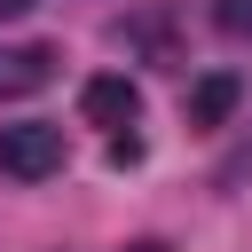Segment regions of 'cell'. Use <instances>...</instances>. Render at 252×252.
Masks as SVG:
<instances>
[{
  "instance_id": "cell-1",
  "label": "cell",
  "mask_w": 252,
  "mask_h": 252,
  "mask_svg": "<svg viewBox=\"0 0 252 252\" xmlns=\"http://www.w3.org/2000/svg\"><path fill=\"white\" fill-rule=\"evenodd\" d=\"M0 173H8V181H47V173H63V126H47V118L0 126Z\"/></svg>"
},
{
  "instance_id": "cell-2",
  "label": "cell",
  "mask_w": 252,
  "mask_h": 252,
  "mask_svg": "<svg viewBox=\"0 0 252 252\" xmlns=\"http://www.w3.org/2000/svg\"><path fill=\"white\" fill-rule=\"evenodd\" d=\"M79 110H87L94 126H134V118H142V87H134V79H118V71H102V79H87Z\"/></svg>"
},
{
  "instance_id": "cell-3",
  "label": "cell",
  "mask_w": 252,
  "mask_h": 252,
  "mask_svg": "<svg viewBox=\"0 0 252 252\" xmlns=\"http://www.w3.org/2000/svg\"><path fill=\"white\" fill-rule=\"evenodd\" d=\"M47 79H55V47H0V102L32 94Z\"/></svg>"
},
{
  "instance_id": "cell-4",
  "label": "cell",
  "mask_w": 252,
  "mask_h": 252,
  "mask_svg": "<svg viewBox=\"0 0 252 252\" xmlns=\"http://www.w3.org/2000/svg\"><path fill=\"white\" fill-rule=\"evenodd\" d=\"M236 102H244V87H236L228 71H205V79L189 87V126H228Z\"/></svg>"
},
{
  "instance_id": "cell-5",
  "label": "cell",
  "mask_w": 252,
  "mask_h": 252,
  "mask_svg": "<svg viewBox=\"0 0 252 252\" xmlns=\"http://www.w3.org/2000/svg\"><path fill=\"white\" fill-rule=\"evenodd\" d=\"M220 32H236V39H252V0H220Z\"/></svg>"
},
{
  "instance_id": "cell-6",
  "label": "cell",
  "mask_w": 252,
  "mask_h": 252,
  "mask_svg": "<svg viewBox=\"0 0 252 252\" xmlns=\"http://www.w3.org/2000/svg\"><path fill=\"white\" fill-rule=\"evenodd\" d=\"M24 8H32V0H0V16H24Z\"/></svg>"
},
{
  "instance_id": "cell-7",
  "label": "cell",
  "mask_w": 252,
  "mask_h": 252,
  "mask_svg": "<svg viewBox=\"0 0 252 252\" xmlns=\"http://www.w3.org/2000/svg\"><path fill=\"white\" fill-rule=\"evenodd\" d=\"M126 252H165V244H158V236H142V244H126Z\"/></svg>"
}]
</instances>
